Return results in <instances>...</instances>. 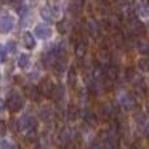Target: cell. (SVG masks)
<instances>
[{"label": "cell", "mask_w": 149, "mask_h": 149, "mask_svg": "<svg viewBox=\"0 0 149 149\" xmlns=\"http://www.w3.org/2000/svg\"><path fill=\"white\" fill-rule=\"evenodd\" d=\"M23 106H24V98L15 90L10 91V95H8V98H7L8 111H11V112H18V111L23 109Z\"/></svg>", "instance_id": "obj_1"}, {"label": "cell", "mask_w": 149, "mask_h": 149, "mask_svg": "<svg viewBox=\"0 0 149 149\" xmlns=\"http://www.w3.org/2000/svg\"><path fill=\"white\" fill-rule=\"evenodd\" d=\"M15 27V18L11 15H3L0 16V34H8Z\"/></svg>", "instance_id": "obj_2"}, {"label": "cell", "mask_w": 149, "mask_h": 149, "mask_svg": "<svg viewBox=\"0 0 149 149\" xmlns=\"http://www.w3.org/2000/svg\"><path fill=\"white\" fill-rule=\"evenodd\" d=\"M52 34H53L52 27L47 26V24H37V26L34 27V37H39V39H42V40L50 39Z\"/></svg>", "instance_id": "obj_3"}, {"label": "cell", "mask_w": 149, "mask_h": 149, "mask_svg": "<svg viewBox=\"0 0 149 149\" xmlns=\"http://www.w3.org/2000/svg\"><path fill=\"white\" fill-rule=\"evenodd\" d=\"M18 123H19V128L24 130V132H27V133L36 130V119L31 117V116H23Z\"/></svg>", "instance_id": "obj_4"}, {"label": "cell", "mask_w": 149, "mask_h": 149, "mask_svg": "<svg viewBox=\"0 0 149 149\" xmlns=\"http://www.w3.org/2000/svg\"><path fill=\"white\" fill-rule=\"evenodd\" d=\"M56 15H58L56 8L50 7V5H45V7L40 8V16H42L43 21H48V23H52V21L56 19Z\"/></svg>", "instance_id": "obj_5"}, {"label": "cell", "mask_w": 149, "mask_h": 149, "mask_svg": "<svg viewBox=\"0 0 149 149\" xmlns=\"http://www.w3.org/2000/svg\"><path fill=\"white\" fill-rule=\"evenodd\" d=\"M53 88H55V85H53V82L50 80V79H45V80H42V85L39 87V90H40V95H42V96L52 98Z\"/></svg>", "instance_id": "obj_6"}, {"label": "cell", "mask_w": 149, "mask_h": 149, "mask_svg": "<svg viewBox=\"0 0 149 149\" xmlns=\"http://www.w3.org/2000/svg\"><path fill=\"white\" fill-rule=\"evenodd\" d=\"M84 5H85V0H69L68 10L71 15H79L84 10Z\"/></svg>", "instance_id": "obj_7"}, {"label": "cell", "mask_w": 149, "mask_h": 149, "mask_svg": "<svg viewBox=\"0 0 149 149\" xmlns=\"http://www.w3.org/2000/svg\"><path fill=\"white\" fill-rule=\"evenodd\" d=\"M85 53H87V40H85L84 37H80V39H77V42H75V56H77L79 59H82L85 56Z\"/></svg>", "instance_id": "obj_8"}, {"label": "cell", "mask_w": 149, "mask_h": 149, "mask_svg": "<svg viewBox=\"0 0 149 149\" xmlns=\"http://www.w3.org/2000/svg\"><path fill=\"white\" fill-rule=\"evenodd\" d=\"M23 42H24V47H26L27 50L36 48V37H34L32 32H24L23 34Z\"/></svg>", "instance_id": "obj_9"}, {"label": "cell", "mask_w": 149, "mask_h": 149, "mask_svg": "<svg viewBox=\"0 0 149 149\" xmlns=\"http://www.w3.org/2000/svg\"><path fill=\"white\" fill-rule=\"evenodd\" d=\"M130 31H132L133 36H143V34H144V26H143L139 21L132 19L130 21Z\"/></svg>", "instance_id": "obj_10"}, {"label": "cell", "mask_w": 149, "mask_h": 149, "mask_svg": "<svg viewBox=\"0 0 149 149\" xmlns=\"http://www.w3.org/2000/svg\"><path fill=\"white\" fill-rule=\"evenodd\" d=\"M52 98H55L56 101H61L63 98H64V87H63V85H55L53 93H52Z\"/></svg>", "instance_id": "obj_11"}, {"label": "cell", "mask_w": 149, "mask_h": 149, "mask_svg": "<svg viewBox=\"0 0 149 149\" xmlns=\"http://www.w3.org/2000/svg\"><path fill=\"white\" fill-rule=\"evenodd\" d=\"M27 95H29V98L32 101H39L40 100V90H39V87H36V85H32V87H29L27 88Z\"/></svg>", "instance_id": "obj_12"}, {"label": "cell", "mask_w": 149, "mask_h": 149, "mask_svg": "<svg viewBox=\"0 0 149 149\" xmlns=\"http://www.w3.org/2000/svg\"><path fill=\"white\" fill-rule=\"evenodd\" d=\"M136 13H138L139 18H149V5L138 3V7H136Z\"/></svg>", "instance_id": "obj_13"}, {"label": "cell", "mask_w": 149, "mask_h": 149, "mask_svg": "<svg viewBox=\"0 0 149 149\" xmlns=\"http://www.w3.org/2000/svg\"><path fill=\"white\" fill-rule=\"evenodd\" d=\"M29 63H31L29 55H19V58H18V68H19V69L29 68Z\"/></svg>", "instance_id": "obj_14"}, {"label": "cell", "mask_w": 149, "mask_h": 149, "mask_svg": "<svg viewBox=\"0 0 149 149\" xmlns=\"http://www.w3.org/2000/svg\"><path fill=\"white\" fill-rule=\"evenodd\" d=\"M114 114V111H112V104H109V103H106V104H103L101 106V116L104 117V119H109L111 116Z\"/></svg>", "instance_id": "obj_15"}, {"label": "cell", "mask_w": 149, "mask_h": 149, "mask_svg": "<svg viewBox=\"0 0 149 149\" xmlns=\"http://www.w3.org/2000/svg\"><path fill=\"white\" fill-rule=\"evenodd\" d=\"M53 69H55L56 75H61V74H64V71H66V64L63 61H59V59H56V61L53 63Z\"/></svg>", "instance_id": "obj_16"}, {"label": "cell", "mask_w": 149, "mask_h": 149, "mask_svg": "<svg viewBox=\"0 0 149 149\" xmlns=\"http://www.w3.org/2000/svg\"><path fill=\"white\" fill-rule=\"evenodd\" d=\"M120 103L125 109H130L133 106V98H130L128 95H120Z\"/></svg>", "instance_id": "obj_17"}, {"label": "cell", "mask_w": 149, "mask_h": 149, "mask_svg": "<svg viewBox=\"0 0 149 149\" xmlns=\"http://www.w3.org/2000/svg\"><path fill=\"white\" fill-rule=\"evenodd\" d=\"M138 69L141 72H149V59H139L138 61Z\"/></svg>", "instance_id": "obj_18"}, {"label": "cell", "mask_w": 149, "mask_h": 149, "mask_svg": "<svg viewBox=\"0 0 149 149\" xmlns=\"http://www.w3.org/2000/svg\"><path fill=\"white\" fill-rule=\"evenodd\" d=\"M84 119H85V122H87L88 125H93V123H95V114L90 112V111H85V112H84Z\"/></svg>", "instance_id": "obj_19"}, {"label": "cell", "mask_w": 149, "mask_h": 149, "mask_svg": "<svg viewBox=\"0 0 149 149\" xmlns=\"http://www.w3.org/2000/svg\"><path fill=\"white\" fill-rule=\"evenodd\" d=\"M68 84H69V87H74V85H75V69H74V68H72L71 71H69Z\"/></svg>", "instance_id": "obj_20"}, {"label": "cell", "mask_w": 149, "mask_h": 149, "mask_svg": "<svg viewBox=\"0 0 149 149\" xmlns=\"http://www.w3.org/2000/svg\"><path fill=\"white\" fill-rule=\"evenodd\" d=\"M5 48H7V53H8V52H10V53H15V52H16V42H15V40H10V42L5 45Z\"/></svg>", "instance_id": "obj_21"}, {"label": "cell", "mask_w": 149, "mask_h": 149, "mask_svg": "<svg viewBox=\"0 0 149 149\" xmlns=\"http://www.w3.org/2000/svg\"><path fill=\"white\" fill-rule=\"evenodd\" d=\"M7 59V48L5 45H0V63H3Z\"/></svg>", "instance_id": "obj_22"}, {"label": "cell", "mask_w": 149, "mask_h": 149, "mask_svg": "<svg viewBox=\"0 0 149 149\" xmlns=\"http://www.w3.org/2000/svg\"><path fill=\"white\" fill-rule=\"evenodd\" d=\"M58 29H59V32H63V34L68 32V21H61V23L58 24Z\"/></svg>", "instance_id": "obj_23"}, {"label": "cell", "mask_w": 149, "mask_h": 149, "mask_svg": "<svg viewBox=\"0 0 149 149\" xmlns=\"http://www.w3.org/2000/svg\"><path fill=\"white\" fill-rule=\"evenodd\" d=\"M7 133V123L3 120H0V136H3Z\"/></svg>", "instance_id": "obj_24"}, {"label": "cell", "mask_w": 149, "mask_h": 149, "mask_svg": "<svg viewBox=\"0 0 149 149\" xmlns=\"http://www.w3.org/2000/svg\"><path fill=\"white\" fill-rule=\"evenodd\" d=\"M0 149H10V143L7 139H0Z\"/></svg>", "instance_id": "obj_25"}, {"label": "cell", "mask_w": 149, "mask_h": 149, "mask_svg": "<svg viewBox=\"0 0 149 149\" xmlns=\"http://www.w3.org/2000/svg\"><path fill=\"white\" fill-rule=\"evenodd\" d=\"M77 117V109L75 107H69V119H75Z\"/></svg>", "instance_id": "obj_26"}, {"label": "cell", "mask_w": 149, "mask_h": 149, "mask_svg": "<svg viewBox=\"0 0 149 149\" xmlns=\"http://www.w3.org/2000/svg\"><path fill=\"white\" fill-rule=\"evenodd\" d=\"M90 149H103V144H101L100 141H95L93 144L90 146Z\"/></svg>", "instance_id": "obj_27"}, {"label": "cell", "mask_w": 149, "mask_h": 149, "mask_svg": "<svg viewBox=\"0 0 149 149\" xmlns=\"http://www.w3.org/2000/svg\"><path fill=\"white\" fill-rule=\"evenodd\" d=\"M3 109V100H0V111Z\"/></svg>", "instance_id": "obj_28"}, {"label": "cell", "mask_w": 149, "mask_h": 149, "mask_svg": "<svg viewBox=\"0 0 149 149\" xmlns=\"http://www.w3.org/2000/svg\"><path fill=\"white\" fill-rule=\"evenodd\" d=\"M10 149H19V148H18V146H13V148H10Z\"/></svg>", "instance_id": "obj_29"}, {"label": "cell", "mask_w": 149, "mask_h": 149, "mask_svg": "<svg viewBox=\"0 0 149 149\" xmlns=\"http://www.w3.org/2000/svg\"><path fill=\"white\" fill-rule=\"evenodd\" d=\"M146 109H148V112H149V103H148V106H146Z\"/></svg>", "instance_id": "obj_30"}, {"label": "cell", "mask_w": 149, "mask_h": 149, "mask_svg": "<svg viewBox=\"0 0 149 149\" xmlns=\"http://www.w3.org/2000/svg\"><path fill=\"white\" fill-rule=\"evenodd\" d=\"M0 79H2V75H0Z\"/></svg>", "instance_id": "obj_31"}, {"label": "cell", "mask_w": 149, "mask_h": 149, "mask_svg": "<svg viewBox=\"0 0 149 149\" xmlns=\"http://www.w3.org/2000/svg\"><path fill=\"white\" fill-rule=\"evenodd\" d=\"M130 149H133V148H130Z\"/></svg>", "instance_id": "obj_32"}]
</instances>
